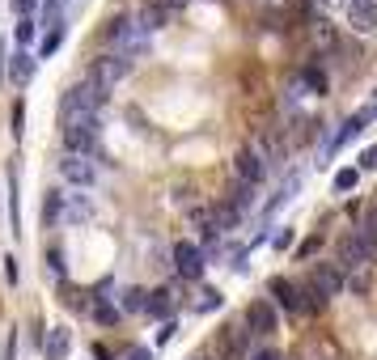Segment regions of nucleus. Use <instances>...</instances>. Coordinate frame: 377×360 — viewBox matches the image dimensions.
<instances>
[{
    "label": "nucleus",
    "mask_w": 377,
    "mask_h": 360,
    "mask_svg": "<svg viewBox=\"0 0 377 360\" xmlns=\"http://www.w3.org/2000/svg\"><path fill=\"white\" fill-rule=\"evenodd\" d=\"M30 72H34V56H30V51H17L13 64H9V77H13L17 85H26V81H30Z\"/></svg>",
    "instance_id": "nucleus-18"
},
{
    "label": "nucleus",
    "mask_w": 377,
    "mask_h": 360,
    "mask_svg": "<svg viewBox=\"0 0 377 360\" xmlns=\"http://www.w3.org/2000/svg\"><path fill=\"white\" fill-rule=\"evenodd\" d=\"M13 352H17V335L5 339V356H0V360H13Z\"/></svg>",
    "instance_id": "nucleus-31"
},
{
    "label": "nucleus",
    "mask_w": 377,
    "mask_h": 360,
    "mask_svg": "<svg viewBox=\"0 0 377 360\" xmlns=\"http://www.w3.org/2000/svg\"><path fill=\"white\" fill-rule=\"evenodd\" d=\"M47 259H51V267H56V272L64 276V263H60V250H56V246H51V250H47Z\"/></svg>",
    "instance_id": "nucleus-30"
},
{
    "label": "nucleus",
    "mask_w": 377,
    "mask_h": 360,
    "mask_svg": "<svg viewBox=\"0 0 377 360\" xmlns=\"http://www.w3.org/2000/svg\"><path fill=\"white\" fill-rule=\"evenodd\" d=\"M60 38H64V26H56V30H47V38H43V47H38V56L47 60V56H51V51H56V47H60Z\"/></svg>",
    "instance_id": "nucleus-24"
},
{
    "label": "nucleus",
    "mask_w": 377,
    "mask_h": 360,
    "mask_svg": "<svg viewBox=\"0 0 377 360\" xmlns=\"http://www.w3.org/2000/svg\"><path fill=\"white\" fill-rule=\"evenodd\" d=\"M246 343H250V331H246V327H238V322L225 327V352H229V356H242Z\"/></svg>",
    "instance_id": "nucleus-17"
},
{
    "label": "nucleus",
    "mask_w": 377,
    "mask_h": 360,
    "mask_svg": "<svg viewBox=\"0 0 377 360\" xmlns=\"http://www.w3.org/2000/svg\"><path fill=\"white\" fill-rule=\"evenodd\" d=\"M128 72H132V60H128V56H115V51H111V56H102V60L93 64L89 81H93L98 89H111V85H119Z\"/></svg>",
    "instance_id": "nucleus-4"
},
{
    "label": "nucleus",
    "mask_w": 377,
    "mask_h": 360,
    "mask_svg": "<svg viewBox=\"0 0 377 360\" xmlns=\"http://www.w3.org/2000/svg\"><path fill=\"white\" fill-rule=\"evenodd\" d=\"M356 182H360V170H339L335 174V191H352Z\"/></svg>",
    "instance_id": "nucleus-25"
},
{
    "label": "nucleus",
    "mask_w": 377,
    "mask_h": 360,
    "mask_svg": "<svg viewBox=\"0 0 377 360\" xmlns=\"http://www.w3.org/2000/svg\"><path fill=\"white\" fill-rule=\"evenodd\" d=\"M250 360H284L280 352H259V356H250Z\"/></svg>",
    "instance_id": "nucleus-35"
},
{
    "label": "nucleus",
    "mask_w": 377,
    "mask_h": 360,
    "mask_svg": "<svg viewBox=\"0 0 377 360\" xmlns=\"http://www.w3.org/2000/svg\"><path fill=\"white\" fill-rule=\"evenodd\" d=\"M9 225L13 233H22V199H17V170L9 166Z\"/></svg>",
    "instance_id": "nucleus-16"
},
{
    "label": "nucleus",
    "mask_w": 377,
    "mask_h": 360,
    "mask_svg": "<svg viewBox=\"0 0 377 360\" xmlns=\"http://www.w3.org/2000/svg\"><path fill=\"white\" fill-rule=\"evenodd\" d=\"M68 347H72L68 327H51V331H47V339H43V356H47V360H64Z\"/></svg>",
    "instance_id": "nucleus-12"
},
{
    "label": "nucleus",
    "mask_w": 377,
    "mask_h": 360,
    "mask_svg": "<svg viewBox=\"0 0 377 360\" xmlns=\"http://www.w3.org/2000/svg\"><path fill=\"white\" fill-rule=\"evenodd\" d=\"M89 212H93V203H89V195H64L60 199V221L64 225H81V221H89Z\"/></svg>",
    "instance_id": "nucleus-11"
},
{
    "label": "nucleus",
    "mask_w": 377,
    "mask_h": 360,
    "mask_svg": "<svg viewBox=\"0 0 377 360\" xmlns=\"http://www.w3.org/2000/svg\"><path fill=\"white\" fill-rule=\"evenodd\" d=\"M106 292H111V284H98V288L89 292V297H93V318L106 322V327H115V322H119V310L111 305V297H106Z\"/></svg>",
    "instance_id": "nucleus-13"
},
{
    "label": "nucleus",
    "mask_w": 377,
    "mask_h": 360,
    "mask_svg": "<svg viewBox=\"0 0 377 360\" xmlns=\"http://www.w3.org/2000/svg\"><path fill=\"white\" fill-rule=\"evenodd\" d=\"M22 123H26V107L22 102H13V136L22 140Z\"/></svg>",
    "instance_id": "nucleus-29"
},
{
    "label": "nucleus",
    "mask_w": 377,
    "mask_h": 360,
    "mask_svg": "<svg viewBox=\"0 0 377 360\" xmlns=\"http://www.w3.org/2000/svg\"><path fill=\"white\" fill-rule=\"evenodd\" d=\"M128 360H153V352H148V347H132Z\"/></svg>",
    "instance_id": "nucleus-33"
},
{
    "label": "nucleus",
    "mask_w": 377,
    "mask_h": 360,
    "mask_svg": "<svg viewBox=\"0 0 377 360\" xmlns=\"http://www.w3.org/2000/svg\"><path fill=\"white\" fill-rule=\"evenodd\" d=\"M242 327H246L250 335H272V331H276V305H272V301H250Z\"/></svg>",
    "instance_id": "nucleus-8"
},
{
    "label": "nucleus",
    "mask_w": 377,
    "mask_h": 360,
    "mask_svg": "<svg viewBox=\"0 0 377 360\" xmlns=\"http://www.w3.org/2000/svg\"><path fill=\"white\" fill-rule=\"evenodd\" d=\"M369 259H377V233L369 229H356L339 242V263L344 267H364Z\"/></svg>",
    "instance_id": "nucleus-3"
},
{
    "label": "nucleus",
    "mask_w": 377,
    "mask_h": 360,
    "mask_svg": "<svg viewBox=\"0 0 377 360\" xmlns=\"http://www.w3.org/2000/svg\"><path fill=\"white\" fill-rule=\"evenodd\" d=\"M203 310H221V292H217V288H208V292L199 297V314H203Z\"/></svg>",
    "instance_id": "nucleus-26"
},
{
    "label": "nucleus",
    "mask_w": 377,
    "mask_h": 360,
    "mask_svg": "<svg viewBox=\"0 0 377 360\" xmlns=\"http://www.w3.org/2000/svg\"><path fill=\"white\" fill-rule=\"evenodd\" d=\"M98 107H106V89H98L93 81H81L64 93L60 102V111L64 115H98Z\"/></svg>",
    "instance_id": "nucleus-2"
},
{
    "label": "nucleus",
    "mask_w": 377,
    "mask_h": 360,
    "mask_svg": "<svg viewBox=\"0 0 377 360\" xmlns=\"http://www.w3.org/2000/svg\"><path fill=\"white\" fill-rule=\"evenodd\" d=\"M60 174H64V182H72V187H93V178H98V162L85 157V152H64Z\"/></svg>",
    "instance_id": "nucleus-5"
},
{
    "label": "nucleus",
    "mask_w": 377,
    "mask_h": 360,
    "mask_svg": "<svg viewBox=\"0 0 377 360\" xmlns=\"http://www.w3.org/2000/svg\"><path fill=\"white\" fill-rule=\"evenodd\" d=\"M170 310H174V292H170V288H157V292H148V301H144V314H153V318H170Z\"/></svg>",
    "instance_id": "nucleus-15"
},
{
    "label": "nucleus",
    "mask_w": 377,
    "mask_h": 360,
    "mask_svg": "<svg viewBox=\"0 0 377 360\" xmlns=\"http://www.w3.org/2000/svg\"><path fill=\"white\" fill-rule=\"evenodd\" d=\"M233 170H238V178L246 182V187H254V182H263V174H267V166H263V157L254 148H242L238 152V162H233Z\"/></svg>",
    "instance_id": "nucleus-10"
},
{
    "label": "nucleus",
    "mask_w": 377,
    "mask_h": 360,
    "mask_svg": "<svg viewBox=\"0 0 377 360\" xmlns=\"http://www.w3.org/2000/svg\"><path fill=\"white\" fill-rule=\"evenodd\" d=\"M309 292H314L318 301L339 297V292H344V276H339V267H335V263H318V267L309 272Z\"/></svg>",
    "instance_id": "nucleus-6"
},
{
    "label": "nucleus",
    "mask_w": 377,
    "mask_h": 360,
    "mask_svg": "<svg viewBox=\"0 0 377 360\" xmlns=\"http://www.w3.org/2000/svg\"><path fill=\"white\" fill-rule=\"evenodd\" d=\"M174 272H178L183 280H199V276H203V250H199L195 242H178V246H174Z\"/></svg>",
    "instance_id": "nucleus-7"
},
{
    "label": "nucleus",
    "mask_w": 377,
    "mask_h": 360,
    "mask_svg": "<svg viewBox=\"0 0 377 360\" xmlns=\"http://www.w3.org/2000/svg\"><path fill=\"white\" fill-rule=\"evenodd\" d=\"M267 292H272L284 310H301V288L293 284V280H284V276H276L272 284H267Z\"/></svg>",
    "instance_id": "nucleus-14"
},
{
    "label": "nucleus",
    "mask_w": 377,
    "mask_h": 360,
    "mask_svg": "<svg viewBox=\"0 0 377 360\" xmlns=\"http://www.w3.org/2000/svg\"><path fill=\"white\" fill-rule=\"evenodd\" d=\"M157 5H161V9L170 13V9H183V5H191V0H157Z\"/></svg>",
    "instance_id": "nucleus-34"
},
{
    "label": "nucleus",
    "mask_w": 377,
    "mask_h": 360,
    "mask_svg": "<svg viewBox=\"0 0 377 360\" xmlns=\"http://www.w3.org/2000/svg\"><path fill=\"white\" fill-rule=\"evenodd\" d=\"M60 191H47V199H43V225H60Z\"/></svg>",
    "instance_id": "nucleus-20"
},
{
    "label": "nucleus",
    "mask_w": 377,
    "mask_h": 360,
    "mask_svg": "<svg viewBox=\"0 0 377 360\" xmlns=\"http://www.w3.org/2000/svg\"><path fill=\"white\" fill-rule=\"evenodd\" d=\"M34 34H38V17H17V42L26 47Z\"/></svg>",
    "instance_id": "nucleus-23"
},
{
    "label": "nucleus",
    "mask_w": 377,
    "mask_h": 360,
    "mask_svg": "<svg viewBox=\"0 0 377 360\" xmlns=\"http://www.w3.org/2000/svg\"><path fill=\"white\" fill-rule=\"evenodd\" d=\"M9 5H13V13H17V17H34L38 0H9Z\"/></svg>",
    "instance_id": "nucleus-27"
},
{
    "label": "nucleus",
    "mask_w": 377,
    "mask_h": 360,
    "mask_svg": "<svg viewBox=\"0 0 377 360\" xmlns=\"http://www.w3.org/2000/svg\"><path fill=\"white\" fill-rule=\"evenodd\" d=\"M64 152H85V157H93L98 148V115H64Z\"/></svg>",
    "instance_id": "nucleus-1"
},
{
    "label": "nucleus",
    "mask_w": 377,
    "mask_h": 360,
    "mask_svg": "<svg viewBox=\"0 0 377 360\" xmlns=\"http://www.w3.org/2000/svg\"><path fill=\"white\" fill-rule=\"evenodd\" d=\"M360 170H377V144H369V148L360 152Z\"/></svg>",
    "instance_id": "nucleus-28"
},
{
    "label": "nucleus",
    "mask_w": 377,
    "mask_h": 360,
    "mask_svg": "<svg viewBox=\"0 0 377 360\" xmlns=\"http://www.w3.org/2000/svg\"><path fill=\"white\" fill-rule=\"evenodd\" d=\"M144 301H148L144 288H128V292H123V310H128V314H144Z\"/></svg>",
    "instance_id": "nucleus-21"
},
{
    "label": "nucleus",
    "mask_w": 377,
    "mask_h": 360,
    "mask_svg": "<svg viewBox=\"0 0 377 360\" xmlns=\"http://www.w3.org/2000/svg\"><path fill=\"white\" fill-rule=\"evenodd\" d=\"M301 85L314 89V93H327V77H322L318 68H305V72H301Z\"/></svg>",
    "instance_id": "nucleus-22"
},
{
    "label": "nucleus",
    "mask_w": 377,
    "mask_h": 360,
    "mask_svg": "<svg viewBox=\"0 0 377 360\" xmlns=\"http://www.w3.org/2000/svg\"><path fill=\"white\" fill-rule=\"evenodd\" d=\"M250 203H254V187H246V182H238V187L229 191V208H233V212L242 217V212L250 208Z\"/></svg>",
    "instance_id": "nucleus-19"
},
{
    "label": "nucleus",
    "mask_w": 377,
    "mask_h": 360,
    "mask_svg": "<svg viewBox=\"0 0 377 360\" xmlns=\"http://www.w3.org/2000/svg\"><path fill=\"white\" fill-rule=\"evenodd\" d=\"M348 26L356 34H373L377 30V5H373V0H352V5H348Z\"/></svg>",
    "instance_id": "nucleus-9"
},
{
    "label": "nucleus",
    "mask_w": 377,
    "mask_h": 360,
    "mask_svg": "<svg viewBox=\"0 0 377 360\" xmlns=\"http://www.w3.org/2000/svg\"><path fill=\"white\" fill-rule=\"evenodd\" d=\"M276 246H280V250L293 246V229H280V233H276Z\"/></svg>",
    "instance_id": "nucleus-32"
}]
</instances>
